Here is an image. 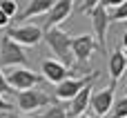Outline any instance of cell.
I'll list each match as a JSON object with an SVG mask.
<instances>
[{
    "mask_svg": "<svg viewBox=\"0 0 127 118\" xmlns=\"http://www.w3.org/2000/svg\"><path fill=\"white\" fill-rule=\"evenodd\" d=\"M96 78H98V71H92L87 78H65L63 83L56 85V98L58 100H71L83 87L92 85Z\"/></svg>",
    "mask_w": 127,
    "mask_h": 118,
    "instance_id": "obj_5",
    "label": "cell"
},
{
    "mask_svg": "<svg viewBox=\"0 0 127 118\" xmlns=\"http://www.w3.org/2000/svg\"><path fill=\"white\" fill-rule=\"evenodd\" d=\"M29 62L25 49L16 45L9 36H2L0 40V67H25Z\"/></svg>",
    "mask_w": 127,
    "mask_h": 118,
    "instance_id": "obj_3",
    "label": "cell"
},
{
    "mask_svg": "<svg viewBox=\"0 0 127 118\" xmlns=\"http://www.w3.org/2000/svg\"><path fill=\"white\" fill-rule=\"evenodd\" d=\"M9 20H11V18H7V16H4V13L0 11V29H4V27H9Z\"/></svg>",
    "mask_w": 127,
    "mask_h": 118,
    "instance_id": "obj_23",
    "label": "cell"
},
{
    "mask_svg": "<svg viewBox=\"0 0 127 118\" xmlns=\"http://www.w3.org/2000/svg\"><path fill=\"white\" fill-rule=\"evenodd\" d=\"M92 18V27H94V40L98 45V51L107 54V27H109V11L103 7V2H98L89 13Z\"/></svg>",
    "mask_w": 127,
    "mask_h": 118,
    "instance_id": "obj_2",
    "label": "cell"
},
{
    "mask_svg": "<svg viewBox=\"0 0 127 118\" xmlns=\"http://www.w3.org/2000/svg\"><path fill=\"white\" fill-rule=\"evenodd\" d=\"M51 4H54V0H31V2L25 7V11L18 16V20H27V18H31V16L47 13V11L51 9Z\"/></svg>",
    "mask_w": 127,
    "mask_h": 118,
    "instance_id": "obj_14",
    "label": "cell"
},
{
    "mask_svg": "<svg viewBox=\"0 0 127 118\" xmlns=\"http://www.w3.org/2000/svg\"><path fill=\"white\" fill-rule=\"evenodd\" d=\"M125 22H127V20H125Z\"/></svg>",
    "mask_w": 127,
    "mask_h": 118,
    "instance_id": "obj_28",
    "label": "cell"
},
{
    "mask_svg": "<svg viewBox=\"0 0 127 118\" xmlns=\"http://www.w3.org/2000/svg\"><path fill=\"white\" fill-rule=\"evenodd\" d=\"M9 118H29V116H20V114H11Z\"/></svg>",
    "mask_w": 127,
    "mask_h": 118,
    "instance_id": "obj_25",
    "label": "cell"
},
{
    "mask_svg": "<svg viewBox=\"0 0 127 118\" xmlns=\"http://www.w3.org/2000/svg\"><path fill=\"white\" fill-rule=\"evenodd\" d=\"M7 83L11 89H18V91H25V89H31L36 85H40L45 78L40 74H36L33 69H27V67H11L9 74H4Z\"/></svg>",
    "mask_w": 127,
    "mask_h": 118,
    "instance_id": "obj_4",
    "label": "cell"
},
{
    "mask_svg": "<svg viewBox=\"0 0 127 118\" xmlns=\"http://www.w3.org/2000/svg\"><path fill=\"white\" fill-rule=\"evenodd\" d=\"M0 11L7 16V18H13L18 13V2L16 0H0Z\"/></svg>",
    "mask_w": 127,
    "mask_h": 118,
    "instance_id": "obj_18",
    "label": "cell"
},
{
    "mask_svg": "<svg viewBox=\"0 0 127 118\" xmlns=\"http://www.w3.org/2000/svg\"><path fill=\"white\" fill-rule=\"evenodd\" d=\"M92 85H87V87H83L71 100H69V107L65 109L67 112V118H78L85 114V109L89 107V98H92Z\"/></svg>",
    "mask_w": 127,
    "mask_h": 118,
    "instance_id": "obj_11",
    "label": "cell"
},
{
    "mask_svg": "<svg viewBox=\"0 0 127 118\" xmlns=\"http://www.w3.org/2000/svg\"><path fill=\"white\" fill-rule=\"evenodd\" d=\"M16 45L20 47H36L42 40V29L38 25H22V27H13L7 33Z\"/></svg>",
    "mask_w": 127,
    "mask_h": 118,
    "instance_id": "obj_7",
    "label": "cell"
},
{
    "mask_svg": "<svg viewBox=\"0 0 127 118\" xmlns=\"http://www.w3.org/2000/svg\"><path fill=\"white\" fill-rule=\"evenodd\" d=\"M105 118H127V96L118 98V100H114L109 114H107Z\"/></svg>",
    "mask_w": 127,
    "mask_h": 118,
    "instance_id": "obj_15",
    "label": "cell"
},
{
    "mask_svg": "<svg viewBox=\"0 0 127 118\" xmlns=\"http://www.w3.org/2000/svg\"><path fill=\"white\" fill-rule=\"evenodd\" d=\"M36 118H67V112L63 105H47V109L42 114H38Z\"/></svg>",
    "mask_w": 127,
    "mask_h": 118,
    "instance_id": "obj_16",
    "label": "cell"
},
{
    "mask_svg": "<svg viewBox=\"0 0 127 118\" xmlns=\"http://www.w3.org/2000/svg\"><path fill=\"white\" fill-rule=\"evenodd\" d=\"M125 69H127V56H125V51L118 47L114 54H109V78H112L114 85H116L118 78L125 74Z\"/></svg>",
    "mask_w": 127,
    "mask_h": 118,
    "instance_id": "obj_13",
    "label": "cell"
},
{
    "mask_svg": "<svg viewBox=\"0 0 127 118\" xmlns=\"http://www.w3.org/2000/svg\"><path fill=\"white\" fill-rule=\"evenodd\" d=\"M125 20H127V0L109 13V22H125Z\"/></svg>",
    "mask_w": 127,
    "mask_h": 118,
    "instance_id": "obj_17",
    "label": "cell"
},
{
    "mask_svg": "<svg viewBox=\"0 0 127 118\" xmlns=\"http://www.w3.org/2000/svg\"><path fill=\"white\" fill-rule=\"evenodd\" d=\"M114 91H116V85L114 83H109V87H105V89H100V91H96V94H92V98H89V107L96 112V116H107L109 114V109H112V105H114Z\"/></svg>",
    "mask_w": 127,
    "mask_h": 118,
    "instance_id": "obj_9",
    "label": "cell"
},
{
    "mask_svg": "<svg viewBox=\"0 0 127 118\" xmlns=\"http://www.w3.org/2000/svg\"><path fill=\"white\" fill-rule=\"evenodd\" d=\"M121 45H123V51H127V29H125V33H123V38H121Z\"/></svg>",
    "mask_w": 127,
    "mask_h": 118,
    "instance_id": "obj_24",
    "label": "cell"
},
{
    "mask_svg": "<svg viewBox=\"0 0 127 118\" xmlns=\"http://www.w3.org/2000/svg\"><path fill=\"white\" fill-rule=\"evenodd\" d=\"M42 78L58 85L65 78H69V69L65 65H60L58 60H42Z\"/></svg>",
    "mask_w": 127,
    "mask_h": 118,
    "instance_id": "obj_12",
    "label": "cell"
},
{
    "mask_svg": "<svg viewBox=\"0 0 127 118\" xmlns=\"http://www.w3.org/2000/svg\"><path fill=\"white\" fill-rule=\"evenodd\" d=\"M125 0H103V7L105 9H116L118 4H123Z\"/></svg>",
    "mask_w": 127,
    "mask_h": 118,
    "instance_id": "obj_21",
    "label": "cell"
},
{
    "mask_svg": "<svg viewBox=\"0 0 127 118\" xmlns=\"http://www.w3.org/2000/svg\"><path fill=\"white\" fill-rule=\"evenodd\" d=\"M47 105H51V100H49V94L42 89L31 87V89L18 91V109L20 112H33V109H40Z\"/></svg>",
    "mask_w": 127,
    "mask_h": 118,
    "instance_id": "obj_6",
    "label": "cell"
},
{
    "mask_svg": "<svg viewBox=\"0 0 127 118\" xmlns=\"http://www.w3.org/2000/svg\"><path fill=\"white\" fill-rule=\"evenodd\" d=\"M42 40L49 45V49L54 51L56 60L60 65H65L67 69L74 67V56H71V36L65 33L63 29L54 27V29H45L42 31Z\"/></svg>",
    "mask_w": 127,
    "mask_h": 118,
    "instance_id": "obj_1",
    "label": "cell"
},
{
    "mask_svg": "<svg viewBox=\"0 0 127 118\" xmlns=\"http://www.w3.org/2000/svg\"><path fill=\"white\" fill-rule=\"evenodd\" d=\"M13 89L9 87V83H7V78H4V74L0 71V96H7V94H11Z\"/></svg>",
    "mask_w": 127,
    "mask_h": 118,
    "instance_id": "obj_19",
    "label": "cell"
},
{
    "mask_svg": "<svg viewBox=\"0 0 127 118\" xmlns=\"http://www.w3.org/2000/svg\"><path fill=\"white\" fill-rule=\"evenodd\" d=\"M74 11V0H54L51 9L47 11V20H45V29H54L60 22H65Z\"/></svg>",
    "mask_w": 127,
    "mask_h": 118,
    "instance_id": "obj_10",
    "label": "cell"
},
{
    "mask_svg": "<svg viewBox=\"0 0 127 118\" xmlns=\"http://www.w3.org/2000/svg\"><path fill=\"white\" fill-rule=\"evenodd\" d=\"M125 76H127V69H125Z\"/></svg>",
    "mask_w": 127,
    "mask_h": 118,
    "instance_id": "obj_27",
    "label": "cell"
},
{
    "mask_svg": "<svg viewBox=\"0 0 127 118\" xmlns=\"http://www.w3.org/2000/svg\"><path fill=\"white\" fill-rule=\"evenodd\" d=\"M78 118H89V116H87V114H83V116H78Z\"/></svg>",
    "mask_w": 127,
    "mask_h": 118,
    "instance_id": "obj_26",
    "label": "cell"
},
{
    "mask_svg": "<svg viewBox=\"0 0 127 118\" xmlns=\"http://www.w3.org/2000/svg\"><path fill=\"white\" fill-rule=\"evenodd\" d=\"M98 49L94 36L89 33H83V36H76L71 38V56H74V62H87L89 56Z\"/></svg>",
    "mask_w": 127,
    "mask_h": 118,
    "instance_id": "obj_8",
    "label": "cell"
},
{
    "mask_svg": "<svg viewBox=\"0 0 127 118\" xmlns=\"http://www.w3.org/2000/svg\"><path fill=\"white\" fill-rule=\"evenodd\" d=\"M98 2H100V0H83V4H80V11H83V13H89V11H92V9H94Z\"/></svg>",
    "mask_w": 127,
    "mask_h": 118,
    "instance_id": "obj_20",
    "label": "cell"
},
{
    "mask_svg": "<svg viewBox=\"0 0 127 118\" xmlns=\"http://www.w3.org/2000/svg\"><path fill=\"white\" fill-rule=\"evenodd\" d=\"M9 109H13V107H11V105H9V103H7V100H4V98L0 96V114H4V112H9Z\"/></svg>",
    "mask_w": 127,
    "mask_h": 118,
    "instance_id": "obj_22",
    "label": "cell"
}]
</instances>
